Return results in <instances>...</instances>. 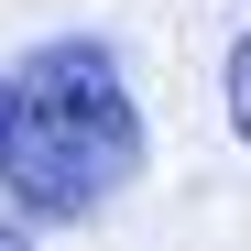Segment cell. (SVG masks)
Returning a JSON list of instances; mask_svg holds the SVG:
<instances>
[{
	"label": "cell",
	"mask_w": 251,
	"mask_h": 251,
	"mask_svg": "<svg viewBox=\"0 0 251 251\" xmlns=\"http://www.w3.org/2000/svg\"><path fill=\"white\" fill-rule=\"evenodd\" d=\"M153 164V120L131 99L109 33H44L0 66V207L22 229H88Z\"/></svg>",
	"instance_id": "1"
},
{
	"label": "cell",
	"mask_w": 251,
	"mask_h": 251,
	"mask_svg": "<svg viewBox=\"0 0 251 251\" xmlns=\"http://www.w3.org/2000/svg\"><path fill=\"white\" fill-rule=\"evenodd\" d=\"M219 109H229V142L251 153V22L229 33V55H219Z\"/></svg>",
	"instance_id": "2"
},
{
	"label": "cell",
	"mask_w": 251,
	"mask_h": 251,
	"mask_svg": "<svg viewBox=\"0 0 251 251\" xmlns=\"http://www.w3.org/2000/svg\"><path fill=\"white\" fill-rule=\"evenodd\" d=\"M0 251H33V240H22V219H0Z\"/></svg>",
	"instance_id": "3"
}]
</instances>
